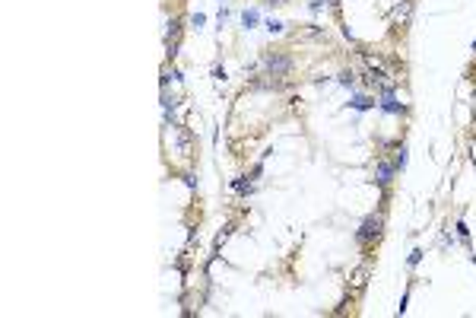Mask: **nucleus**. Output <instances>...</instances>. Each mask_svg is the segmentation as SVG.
Segmentation results:
<instances>
[{"label":"nucleus","mask_w":476,"mask_h":318,"mask_svg":"<svg viewBox=\"0 0 476 318\" xmlns=\"http://www.w3.org/2000/svg\"><path fill=\"white\" fill-rule=\"evenodd\" d=\"M391 175H394V166H381V169H378V182H381V185L391 182Z\"/></svg>","instance_id":"7ed1b4c3"},{"label":"nucleus","mask_w":476,"mask_h":318,"mask_svg":"<svg viewBox=\"0 0 476 318\" xmlns=\"http://www.w3.org/2000/svg\"><path fill=\"white\" fill-rule=\"evenodd\" d=\"M289 57H276V54H267V70H270L273 76H280V73H286L289 70Z\"/></svg>","instance_id":"f03ea898"},{"label":"nucleus","mask_w":476,"mask_h":318,"mask_svg":"<svg viewBox=\"0 0 476 318\" xmlns=\"http://www.w3.org/2000/svg\"><path fill=\"white\" fill-rule=\"evenodd\" d=\"M381 236V217H368L359 229V242H371V239Z\"/></svg>","instance_id":"f257e3e1"}]
</instances>
